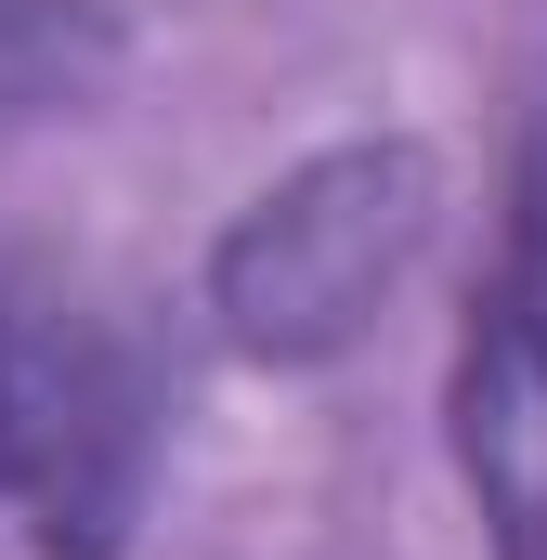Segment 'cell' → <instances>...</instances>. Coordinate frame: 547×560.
<instances>
[{
	"label": "cell",
	"mask_w": 547,
	"mask_h": 560,
	"mask_svg": "<svg viewBox=\"0 0 547 560\" xmlns=\"http://www.w3.org/2000/svg\"><path fill=\"white\" fill-rule=\"evenodd\" d=\"M443 405H456V469L482 495L496 560H547V300L522 275L469 300Z\"/></svg>",
	"instance_id": "3"
},
{
	"label": "cell",
	"mask_w": 547,
	"mask_h": 560,
	"mask_svg": "<svg viewBox=\"0 0 547 560\" xmlns=\"http://www.w3.org/2000/svg\"><path fill=\"white\" fill-rule=\"evenodd\" d=\"M118 79V13L105 0H0V131L79 118Z\"/></svg>",
	"instance_id": "4"
},
{
	"label": "cell",
	"mask_w": 547,
	"mask_h": 560,
	"mask_svg": "<svg viewBox=\"0 0 547 560\" xmlns=\"http://www.w3.org/2000/svg\"><path fill=\"white\" fill-rule=\"evenodd\" d=\"M430 209H443V170L417 143H339L313 170H287L261 209L222 235L209 261V313L235 352L261 365H326L379 326V300L417 275L430 248Z\"/></svg>",
	"instance_id": "2"
},
{
	"label": "cell",
	"mask_w": 547,
	"mask_h": 560,
	"mask_svg": "<svg viewBox=\"0 0 547 560\" xmlns=\"http://www.w3.org/2000/svg\"><path fill=\"white\" fill-rule=\"evenodd\" d=\"M156 495V365L53 261H0V522L39 560H118Z\"/></svg>",
	"instance_id": "1"
},
{
	"label": "cell",
	"mask_w": 547,
	"mask_h": 560,
	"mask_svg": "<svg viewBox=\"0 0 547 560\" xmlns=\"http://www.w3.org/2000/svg\"><path fill=\"white\" fill-rule=\"evenodd\" d=\"M509 209H522V287L547 300V79L522 105V170H509Z\"/></svg>",
	"instance_id": "5"
}]
</instances>
